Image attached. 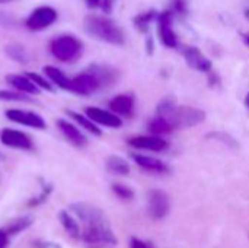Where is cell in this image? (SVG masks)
Returning a JSON list of instances; mask_svg holds the SVG:
<instances>
[{"label":"cell","instance_id":"30","mask_svg":"<svg viewBox=\"0 0 249 248\" xmlns=\"http://www.w3.org/2000/svg\"><path fill=\"white\" fill-rule=\"evenodd\" d=\"M112 191L123 200H130L134 197V191L124 184H112Z\"/></svg>","mask_w":249,"mask_h":248},{"label":"cell","instance_id":"1","mask_svg":"<svg viewBox=\"0 0 249 248\" xmlns=\"http://www.w3.org/2000/svg\"><path fill=\"white\" fill-rule=\"evenodd\" d=\"M158 115L163 117L174 130L190 129L204 121L206 113L190 105H178L174 99H165L158 107Z\"/></svg>","mask_w":249,"mask_h":248},{"label":"cell","instance_id":"22","mask_svg":"<svg viewBox=\"0 0 249 248\" xmlns=\"http://www.w3.org/2000/svg\"><path fill=\"white\" fill-rule=\"evenodd\" d=\"M4 53L10 60L16 61L19 64H28L29 63V54L25 50V47L22 44H19V42L6 44L4 45Z\"/></svg>","mask_w":249,"mask_h":248},{"label":"cell","instance_id":"8","mask_svg":"<svg viewBox=\"0 0 249 248\" xmlns=\"http://www.w3.org/2000/svg\"><path fill=\"white\" fill-rule=\"evenodd\" d=\"M70 210L85 224H99V222H108L107 215L96 206L89 205V203H73L70 205Z\"/></svg>","mask_w":249,"mask_h":248},{"label":"cell","instance_id":"32","mask_svg":"<svg viewBox=\"0 0 249 248\" xmlns=\"http://www.w3.org/2000/svg\"><path fill=\"white\" fill-rule=\"evenodd\" d=\"M130 248H153V247H152V244L144 243V241H142V240H139V238H131V240H130Z\"/></svg>","mask_w":249,"mask_h":248},{"label":"cell","instance_id":"5","mask_svg":"<svg viewBox=\"0 0 249 248\" xmlns=\"http://www.w3.org/2000/svg\"><path fill=\"white\" fill-rule=\"evenodd\" d=\"M57 18H58V13L54 7L39 6L29 13L25 25L29 31L38 32V31H44V29L50 28L57 20Z\"/></svg>","mask_w":249,"mask_h":248},{"label":"cell","instance_id":"24","mask_svg":"<svg viewBox=\"0 0 249 248\" xmlns=\"http://www.w3.org/2000/svg\"><path fill=\"white\" fill-rule=\"evenodd\" d=\"M58 221H60V224L63 225V228L67 231V234H69L71 238H74V240L80 238V235H82L80 228H79L77 222L74 221V218L70 216L69 212L60 210V213H58Z\"/></svg>","mask_w":249,"mask_h":248},{"label":"cell","instance_id":"7","mask_svg":"<svg viewBox=\"0 0 249 248\" xmlns=\"http://www.w3.org/2000/svg\"><path fill=\"white\" fill-rule=\"evenodd\" d=\"M101 88L99 80L95 77V75L88 69L82 72L80 75L71 77V92L80 96H89L93 92H96Z\"/></svg>","mask_w":249,"mask_h":248},{"label":"cell","instance_id":"37","mask_svg":"<svg viewBox=\"0 0 249 248\" xmlns=\"http://www.w3.org/2000/svg\"><path fill=\"white\" fill-rule=\"evenodd\" d=\"M12 1H16V0H0V4H6V3H12Z\"/></svg>","mask_w":249,"mask_h":248},{"label":"cell","instance_id":"26","mask_svg":"<svg viewBox=\"0 0 249 248\" xmlns=\"http://www.w3.org/2000/svg\"><path fill=\"white\" fill-rule=\"evenodd\" d=\"M149 130L152 133H155V134H163V133L174 132L172 126L163 117H160V115H158V117H155V118H152L149 121Z\"/></svg>","mask_w":249,"mask_h":248},{"label":"cell","instance_id":"28","mask_svg":"<svg viewBox=\"0 0 249 248\" xmlns=\"http://www.w3.org/2000/svg\"><path fill=\"white\" fill-rule=\"evenodd\" d=\"M156 18H158V13H156L155 10H150V12L140 13L139 16H136V18H134V23H136L137 29L146 31V29L149 28L150 22H152L153 19H156Z\"/></svg>","mask_w":249,"mask_h":248},{"label":"cell","instance_id":"3","mask_svg":"<svg viewBox=\"0 0 249 248\" xmlns=\"http://www.w3.org/2000/svg\"><path fill=\"white\" fill-rule=\"evenodd\" d=\"M50 53L61 63H76L83 54V42L71 34H61L50 41Z\"/></svg>","mask_w":249,"mask_h":248},{"label":"cell","instance_id":"19","mask_svg":"<svg viewBox=\"0 0 249 248\" xmlns=\"http://www.w3.org/2000/svg\"><path fill=\"white\" fill-rule=\"evenodd\" d=\"M64 113H66V114L69 115V118H71L80 129H83V130H86V132H89V133H92V134H95V136H101V134H102V132L99 130L98 124L93 123L86 114H80V113L73 111V110H64Z\"/></svg>","mask_w":249,"mask_h":248},{"label":"cell","instance_id":"33","mask_svg":"<svg viewBox=\"0 0 249 248\" xmlns=\"http://www.w3.org/2000/svg\"><path fill=\"white\" fill-rule=\"evenodd\" d=\"M9 243V234L6 232V229H0V248L7 247Z\"/></svg>","mask_w":249,"mask_h":248},{"label":"cell","instance_id":"4","mask_svg":"<svg viewBox=\"0 0 249 248\" xmlns=\"http://www.w3.org/2000/svg\"><path fill=\"white\" fill-rule=\"evenodd\" d=\"M89 248H109L117 244V238L111 231L109 222L88 224L80 235Z\"/></svg>","mask_w":249,"mask_h":248},{"label":"cell","instance_id":"29","mask_svg":"<svg viewBox=\"0 0 249 248\" xmlns=\"http://www.w3.org/2000/svg\"><path fill=\"white\" fill-rule=\"evenodd\" d=\"M26 76H28L39 89L47 91V92H54V85H53L48 79H45L44 76H41V75H38V73H26Z\"/></svg>","mask_w":249,"mask_h":248},{"label":"cell","instance_id":"15","mask_svg":"<svg viewBox=\"0 0 249 248\" xmlns=\"http://www.w3.org/2000/svg\"><path fill=\"white\" fill-rule=\"evenodd\" d=\"M128 145L136 149L142 151H152V152H162L168 148V143L156 136H134L128 139Z\"/></svg>","mask_w":249,"mask_h":248},{"label":"cell","instance_id":"12","mask_svg":"<svg viewBox=\"0 0 249 248\" xmlns=\"http://www.w3.org/2000/svg\"><path fill=\"white\" fill-rule=\"evenodd\" d=\"M55 124H57L58 130L61 132V134H63L73 146H76V148H83V146H86L88 139H86L85 133H83L74 123H71V121H69V120H66V118H58V120L55 121Z\"/></svg>","mask_w":249,"mask_h":248},{"label":"cell","instance_id":"39","mask_svg":"<svg viewBox=\"0 0 249 248\" xmlns=\"http://www.w3.org/2000/svg\"><path fill=\"white\" fill-rule=\"evenodd\" d=\"M247 104H248V107H249V95H248V98H247Z\"/></svg>","mask_w":249,"mask_h":248},{"label":"cell","instance_id":"25","mask_svg":"<svg viewBox=\"0 0 249 248\" xmlns=\"http://www.w3.org/2000/svg\"><path fill=\"white\" fill-rule=\"evenodd\" d=\"M0 101H4V102H32V98L28 94H22L19 91L0 89Z\"/></svg>","mask_w":249,"mask_h":248},{"label":"cell","instance_id":"38","mask_svg":"<svg viewBox=\"0 0 249 248\" xmlns=\"http://www.w3.org/2000/svg\"><path fill=\"white\" fill-rule=\"evenodd\" d=\"M245 42H247V44L249 45V34H247V35H245Z\"/></svg>","mask_w":249,"mask_h":248},{"label":"cell","instance_id":"13","mask_svg":"<svg viewBox=\"0 0 249 248\" xmlns=\"http://www.w3.org/2000/svg\"><path fill=\"white\" fill-rule=\"evenodd\" d=\"M149 212L155 219H162L169 212V199L163 190H152L149 193Z\"/></svg>","mask_w":249,"mask_h":248},{"label":"cell","instance_id":"36","mask_svg":"<svg viewBox=\"0 0 249 248\" xmlns=\"http://www.w3.org/2000/svg\"><path fill=\"white\" fill-rule=\"evenodd\" d=\"M147 53H149V54H152V53H153V42H152V39H150V38L147 39Z\"/></svg>","mask_w":249,"mask_h":248},{"label":"cell","instance_id":"10","mask_svg":"<svg viewBox=\"0 0 249 248\" xmlns=\"http://www.w3.org/2000/svg\"><path fill=\"white\" fill-rule=\"evenodd\" d=\"M85 114L98 126H104V127H109V129H118L123 126L121 117L108 110H102L98 107H88V108H85Z\"/></svg>","mask_w":249,"mask_h":248},{"label":"cell","instance_id":"20","mask_svg":"<svg viewBox=\"0 0 249 248\" xmlns=\"http://www.w3.org/2000/svg\"><path fill=\"white\" fill-rule=\"evenodd\" d=\"M133 159L136 161V164L140 168H143L146 171L158 172V174L168 172V167L160 159H156V158H152V156H146V155H133Z\"/></svg>","mask_w":249,"mask_h":248},{"label":"cell","instance_id":"9","mask_svg":"<svg viewBox=\"0 0 249 248\" xmlns=\"http://www.w3.org/2000/svg\"><path fill=\"white\" fill-rule=\"evenodd\" d=\"M0 142L7 146V148H13V149H22V151H31L34 148V143L31 140V137L16 129H3L0 132Z\"/></svg>","mask_w":249,"mask_h":248},{"label":"cell","instance_id":"34","mask_svg":"<svg viewBox=\"0 0 249 248\" xmlns=\"http://www.w3.org/2000/svg\"><path fill=\"white\" fill-rule=\"evenodd\" d=\"M101 7L104 9L105 13H109L112 10V1L111 0H102L101 1Z\"/></svg>","mask_w":249,"mask_h":248},{"label":"cell","instance_id":"14","mask_svg":"<svg viewBox=\"0 0 249 248\" xmlns=\"http://www.w3.org/2000/svg\"><path fill=\"white\" fill-rule=\"evenodd\" d=\"M182 56L187 61V64L198 72H212V61L197 48V47H184Z\"/></svg>","mask_w":249,"mask_h":248},{"label":"cell","instance_id":"18","mask_svg":"<svg viewBox=\"0 0 249 248\" xmlns=\"http://www.w3.org/2000/svg\"><path fill=\"white\" fill-rule=\"evenodd\" d=\"M42 72L44 75L47 76V79L57 88L63 89V91H69L71 92V79L58 67L55 66H51V64H47L42 67Z\"/></svg>","mask_w":249,"mask_h":248},{"label":"cell","instance_id":"27","mask_svg":"<svg viewBox=\"0 0 249 248\" xmlns=\"http://www.w3.org/2000/svg\"><path fill=\"white\" fill-rule=\"evenodd\" d=\"M31 224H32V219H31L29 216L16 218V219H15L7 228H4V229H6V232H7L9 235H15V234H18V232L26 229L28 227H31Z\"/></svg>","mask_w":249,"mask_h":248},{"label":"cell","instance_id":"11","mask_svg":"<svg viewBox=\"0 0 249 248\" xmlns=\"http://www.w3.org/2000/svg\"><path fill=\"white\" fill-rule=\"evenodd\" d=\"M158 31H159V37H160V41L163 42V45H166L169 48L178 47L177 34L172 28V13L171 12H163V13L158 15Z\"/></svg>","mask_w":249,"mask_h":248},{"label":"cell","instance_id":"31","mask_svg":"<svg viewBox=\"0 0 249 248\" xmlns=\"http://www.w3.org/2000/svg\"><path fill=\"white\" fill-rule=\"evenodd\" d=\"M209 137H214V139H217V140H222L223 143H228V145H232V146H235L236 145V142H235V139H232L229 134H225V133H210L209 134Z\"/></svg>","mask_w":249,"mask_h":248},{"label":"cell","instance_id":"23","mask_svg":"<svg viewBox=\"0 0 249 248\" xmlns=\"http://www.w3.org/2000/svg\"><path fill=\"white\" fill-rule=\"evenodd\" d=\"M105 167H107V171L114 174V175H127L130 172L128 162L125 159H123L121 156H117V155L108 156Z\"/></svg>","mask_w":249,"mask_h":248},{"label":"cell","instance_id":"17","mask_svg":"<svg viewBox=\"0 0 249 248\" xmlns=\"http://www.w3.org/2000/svg\"><path fill=\"white\" fill-rule=\"evenodd\" d=\"M109 110L120 117H130L134 113V96L130 94H121L109 101Z\"/></svg>","mask_w":249,"mask_h":248},{"label":"cell","instance_id":"6","mask_svg":"<svg viewBox=\"0 0 249 248\" xmlns=\"http://www.w3.org/2000/svg\"><path fill=\"white\" fill-rule=\"evenodd\" d=\"M4 115L7 120L25 126V127H31L35 130H44L47 129V123L44 120V117L35 111H26V110H19V108H10L4 111Z\"/></svg>","mask_w":249,"mask_h":248},{"label":"cell","instance_id":"21","mask_svg":"<svg viewBox=\"0 0 249 248\" xmlns=\"http://www.w3.org/2000/svg\"><path fill=\"white\" fill-rule=\"evenodd\" d=\"M89 70L95 75V77L99 80L101 83V88L102 86H108L111 83L115 82L118 73L117 70H114L112 67H108V66H101V64H93L89 67Z\"/></svg>","mask_w":249,"mask_h":248},{"label":"cell","instance_id":"2","mask_svg":"<svg viewBox=\"0 0 249 248\" xmlns=\"http://www.w3.org/2000/svg\"><path fill=\"white\" fill-rule=\"evenodd\" d=\"M83 28L95 39L112 45H124L125 42L124 31L114 19L105 15H88L83 20Z\"/></svg>","mask_w":249,"mask_h":248},{"label":"cell","instance_id":"35","mask_svg":"<svg viewBox=\"0 0 249 248\" xmlns=\"http://www.w3.org/2000/svg\"><path fill=\"white\" fill-rule=\"evenodd\" d=\"M101 1H102V0H86V4H88L90 9H95V7H99V6H101Z\"/></svg>","mask_w":249,"mask_h":248},{"label":"cell","instance_id":"16","mask_svg":"<svg viewBox=\"0 0 249 248\" xmlns=\"http://www.w3.org/2000/svg\"><path fill=\"white\" fill-rule=\"evenodd\" d=\"M6 83L10 85L15 91H19L22 94H28V95H38L39 94V88L26 76V75H6L4 77Z\"/></svg>","mask_w":249,"mask_h":248}]
</instances>
